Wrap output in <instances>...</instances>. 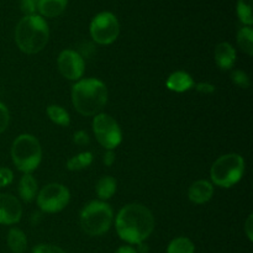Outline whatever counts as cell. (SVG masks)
<instances>
[{
	"instance_id": "6da1fadb",
	"label": "cell",
	"mask_w": 253,
	"mask_h": 253,
	"mask_svg": "<svg viewBox=\"0 0 253 253\" xmlns=\"http://www.w3.org/2000/svg\"><path fill=\"white\" fill-rule=\"evenodd\" d=\"M116 232L121 240L131 245L142 244L155 229V217L151 210L142 204H127L118 212Z\"/></svg>"
},
{
	"instance_id": "7a4b0ae2",
	"label": "cell",
	"mask_w": 253,
	"mask_h": 253,
	"mask_svg": "<svg viewBox=\"0 0 253 253\" xmlns=\"http://www.w3.org/2000/svg\"><path fill=\"white\" fill-rule=\"evenodd\" d=\"M72 103L81 115H98L108 103V88L96 78L79 79L72 86Z\"/></svg>"
},
{
	"instance_id": "3957f363",
	"label": "cell",
	"mask_w": 253,
	"mask_h": 253,
	"mask_svg": "<svg viewBox=\"0 0 253 253\" xmlns=\"http://www.w3.org/2000/svg\"><path fill=\"white\" fill-rule=\"evenodd\" d=\"M49 29L46 20L40 15H25L15 29V42L20 51L36 54L46 47Z\"/></svg>"
},
{
	"instance_id": "277c9868",
	"label": "cell",
	"mask_w": 253,
	"mask_h": 253,
	"mask_svg": "<svg viewBox=\"0 0 253 253\" xmlns=\"http://www.w3.org/2000/svg\"><path fill=\"white\" fill-rule=\"evenodd\" d=\"M11 158L16 168L25 174H31L42 161V148L40 141L30 133L17 136L11 146Z\"/></svg>"
},
{
	"instance_id": "5b68a950",
	"label": "cell",
	"mask_w": 253,
	"mask_h": 253,
	"mask_svg": "<svg viewBox=\"0 0 253 253\" xmlns=\"http://www.w3.org/2000/svg\"><path fill=\"white\" fill-rule=\"evenodd\" d=\"M113 220V209L101 200L88 203L81 212V226L89 236H100L108 232Z\"/></svg>"
},
{
	"instance_id": "8992f818",
	"label": "cell",
	"mask_w": 253,
	"mask_h": 253,
	"mask_svg": "<svg viewBox=\"0 0 253 253\" xmlns=\"http://www.w3.org/2000/svg\"><path fill=\"white\" fill-rule=\"evenodd\" d=\"M245 173V161L237 153L220 156L211 166L210 178L215 185L231 188L241 180Z\"/></svg>"
},
{
	"instance_id": "52a82bcc",
	"label": "cell",
	"mask_w": 253,
	"mask_h": 253,
	"mask_svg": "<svg viewBox=\"0 0 253 253\" xmlns=\"http://www.w3.org/2000/svg\"><path fill=\"white\" fill-rule=\"evenodd\" d=\"M93 131L96 141L105 150H114L123 141V132L115 119L109 114L100 113L94 116Z\"/></svg>"
},
{
	"instance_id": "ba28073f",
	"label": "cell",
	"mask_w": 253,
	"mask_h": 253,
	"mask_svg": "<svg viewBox=\"0 0 253 253\" xmlns=\"http://www.w3.org/2000/svg\"><path fill=\"white\" fill-rule=\"evenodd\" d=\"M90 36L96 43L110 44L116 41L120 34V24L113 12L103 11L93 17L90 22Z\"/></svg>"
},
{
	"instance_id": "9c48e42d",
	"label": "cell",
	"mask_w": 253,
	"mask_h": 253,
	"mask_svg": "<svg viewBox=\"0 0 253 253\" xmlns=\"http://www.w3.org/2000/svg\"><path fill=\"white\" fill-rule=\"evenodd\" d=\"M71 200L68 188L59 183H49L37 193V205L43 212L54 214L63 210Z\"/></svg>"
},
{
	"instance_id": "30bf717a",
	"label": "cell",
	"mask_w": 253,
	"mask_h": 253,
	"mask_svg": "<svg viewBox=\"0 0 253 253\" xmlns=\"http://www.w3.org/2000/svg\"><path fill=\"white\" fill-rule=\"evenodd\" d=\"M57 66L62 76L68 81L78 82L85 71L84 59L78 52L73 49H64L59 53Z\"/></svg>"
},
{
	"instance_id": "8fae6325",
	"label": "cell",
	"mask_w": 253,
	"mask_h": 253,
	"mask_svg": "<svg viewBox=\"0 0 253 253\" xmlns=\"http://www.w3.org/2000/svg\"><path fill=\"white\" fill-rule=\"evenodd\" d=\"M22 207L12 194H0V224L14 225L21 220Z\"/></svg>"
},
{
	"instance_id": "7c38bea8",
	"label": "cell",
	"mask_w": 253,
	"mask_h": 253,
	"mask_svg": "<svg viewBox=\"0 0 253 253\" xmlns=\"http://www.w3.org/2000/svg\"><path fill=\"white\" fill-rule=\"evenodd\" d=\"M212 195H214V185L211 182L205 179L194 182L188 190L189 200L194 204H205L211 199Z\"/></svg>"
},
{
	"instance_id": "4fadbf2b",
	"label": "cell",
	"mask_w": 253,
	"mask_h": 253,
	"mask_svg": "<svg viewBox=\"0 0 253 253\" xmlns=\"http://www.w3.org/2000/svg\"><path fill=\"white\" fill-rule=\"evenodd\" d=\"M214 58L222 71H230L236 62V51L229 42H221L215 47Z\"/></svg>"
},
{
	"instance_id": "5bb4252c",
	"label": "cell",
	"mask_w": 253,
	"mask_h": 253,
	"mask_svg": "<svg viewBox=\"0 0 253 253\" xmlns=\"http://www.w3.org/2000/svg\"><path fill=\"white\" fill-rule=\"evenodd\" d=\"M194 79L192 78L189 73L183 71H177L170 74L167 78L166 85L169 90L175 91V93H184L194 86Z\"/></svg>"
},
{
	"instance_id": "9a60e30c",
	"label": "cell",
	"mask_w": 253,
	"mask_h": 253,
	"mask_svg": "<svg viewBox=\"0 0 253 253\" xmlns=\"http://www.w3.org/2000/svg\"><path fill=\"white\" fill-rule=\"evenodd\" d=\"M68 0H37V11L42 17H57L66 10Z\"/></svg>"
},
{
	"instance_id": "2e32d148",
	"label": "cell",
	"mask_w": 253,
	"mask_h": 253,
	"mask_svg": "<svg viewBox=\"0 0 253 253\" xmlns=\"http://www.w3.org/2000/svg\"><path fill=\"white\" fill-rule=\"evenodd\" d=\"M37 193H39V185L34 175L30 173L24 174L19 183V195L21 199L26 203L32 202L37 197Z\"/></svg>"
},
{
	"instance_id": "e0dca14e",
	"label": "cell",
	"mask_w": 253,
	"mask_h": 253,
	"mask_svg": "<svg viewBox=\"0 0 253 253\" xmlns=\"http://www.w3.org/2000/svg\"><path fill=\"white\" fill-rule=\"evenodd\" d=\"M116 189H118V183H116L115 178L110 177V175L101 177L95 185L96 195L101 202L110 199L116 193Z\"/></svg>"
},
{
	"instance_id": "ac0fdd59",
	"label": "cell",
	"mask_w": 253,
	"mask_h": 253,
	"mask_svg": "<svg viewBox=\"0 0 253 253\" xmlns=\"http://www.w3.org/2000/svg\"><path fill=\"white\" fill-rule=\"evenodd\" d=\"M7 246L12 253H24L27 249V237L20 229H11L7 234Z\"/></svg>"
},
{
	"instance_id": "d6986e66",
	"label": "cell",
	"mask_w": 253,
	"mask_h": 253,
	"mask_svg": "<svg viewBox=\"0 0 253 253\" xmlns=\"http://www.w3.org/2000/svg\"><path fill=\"white\" fill-rule=\"evenodd\" d=\"M47 115H48L49 120L56 125L62 126V127H67L71 124V118H69L68 111L62 106L52 104L47 108Z\"/></svg>"
},
{
	"instance_id": "ffe728a7",
	"label": "cell",
	"mask_w": 253,
	"mask_h": 253,
	"mask_svg": "<svg viewBox=\"0 0 253 253\" xmlns=\"http://www.w3.org/2000/svg\"><path fill=\"white\" fill-rule=\"evenodd\" d=\"M93 163V153L85 151V152H81L78 155L73 156L67 161V168L69 170H83L88 168L89 166Z\"/></svg>"
},
{
	"instance_id": "44dd1931",
	"label": "cell",
	"mask_w": 253,
	"mask_h": 253,
	"mask_svg": "<svg viewBox=\"0 0 253 253\" xmlns=\"http://www.w3.org/2000/svg\"><path fill=\"white\" fill-rule=\"evenodd\" d=\"M237 44L249 56L253 54V30L251 26H244L237 32Z\"/></svg>"
},
{
	"instance_id": "7402d4cb",
	"label": "cell",
	"mask_w": 253,
	"mask_h": 253,
	"mask_svg": "<svg viewBox=\"0 0 253 253\" xmlns=\"http://www.w3.org/2000/svg\"><path fill=\"white\" fill-rule=\"evenodd\" d=\"M195 246L188 237H177L167 247V253H194Z\"/></svg>"
},
{
	"instance_id": "603a6c76",
	"label": "cell",
	"mask_w": 253,
	"mask_h": 253,
	"mask_svg": "<svg viewBox=\"0 0 253 253\" xmlns=\"http://www.w3.org/2000/svg\"><path fill=\"white\" fill-rule=\"evenodd\" d=\"M252 2L253 0H239L237 1V16H239L240 21L246 26H251L253 22Z\"/></svg>"
},
{
	"instance_id": "cb8c5ba5",
	"label": "cell",
	"mask_w": 253,
	"mask_h": 253,
	"mask_svg": "<svg viewBox=\"0 0 253 253\" xmlns=\"http://www.w3.org/2000/svg\"><path fill=\"white\" fill-rule=\"evenodd\" d=\"M231 79L237 86H240V88L247 89L250 86V77L247 76L246 72L236 69V71H234L231 73Z\"/></svg>"
},
{
	"instance_id": "d4e9b609",
	"label": "cell",
	"mask_w": 253,
	"mask_h": 253,
	"mask_svg": "<svg viewBox=\"0 0 253 253\" xmlns=\"http://www.w3.org/2000/svg\"><path fill=\"white\" fill-rule=\"evenodd\" d=\"M12 180H14V173H12V170L6 167L0 168V188L7 187L9 184H11Z\"/></svg>"
},
{
	"instance_id": "484cf974",
	"label": "cell",
	"mask_w": 253,
	"mask_h": 253,
	"mask_svg": "<svg viewBox=\"0 0 253 253\" xmlns=\"http://www.w3.org/2000/svg\"><path fill=\"white\" fill-rule=\"evenodd\" d=\"M10 123V113L6 106L0 103V135L7 128Z\"/></svg>"
},
{
	"instance_id": "4316f807",
	"label": "cell",
	"mask_w": 253,
	"mask_h": 253,
	"mask_svg": "<svg viewBox=\"0 0 253 253\" xmlns=\"http://www.w3.org/2000/svg\"><path fill=\"white\" fill-rule=\"evenodd\" d=\"M20 6L26 15H36L37 0H21Z\"/></svg>"
},
{
	"instance_id": "83f0119b",
	"label": "cell",
	"mask_w": 253,
	"mask_h": 253,
	"mask_svg": "<svg viewBox=\"0 0 253 253\" xmlns=\"http://www.w3.org/2000/svg\"><path fill=\"white\" fill-rule=\"evenodd\" d=\"M32 253H66L62 249H59L58 246H54V245H39L34 249Z\"/></svg>"
},
{
	"instance_id": "f1b7e54d",
	"label": "cell",
	"mask_w": 253,
	"mask_h": 253,
	"mask_svg": "<svg viewBox=\"0 0 253 253\" xmlns=\"http://www.w3.org/2000/svg\"><path fill=\"white\" fill-rule=\"evenodd\" d=\"M73 142L78 146H86L90 143V137L85 131L79 130L73 135Z\"/></svg>"
},
{
	"instance_id": "f546056e",
	"label": "cell",
	"mask_w": 253,
	"mask_h": 253,
	"mask_svg": "<svg viewBox=\"0 0 253 253\" xmlns=\"http://www.w3.org/2000/svg\"><path fill=\"white\" fill-rule=\"evenodd\" d=\"M194 86L195 90L202 94H211L215 91V85H212L211 83H208V82H202V83L194 84Z\"/></svg>"
},
{
	"instance_id": "4dcf8cb0",
	"label": "cell",
	"mask_w": 253,
	"mask_h": 253,
	"mask_svg": "<svg viewBox=\"0 0 253 253\" xmlns=\"http://www.w3.org/2000/svg\"><path fill=\"white\" fill-rule=\"evenodd\" d=\"M116 160V156L114 153V150H106V152L104 153V157H103V162L104 165L108 166V167H111L114 165Z\"/></svg>"
},
{
	"instance_id": "1f68e13d",
	"label": "cell",
	"mask_w": 253,
	"mask_h": 253,
	"mask_svg": "<svg viewBox=\"0 0 253 253\" xmlns=\"http://www.w3.org/2000/svg\"><path fill=\"white\" fill-rule=\"evenodd\" d=\"M245 232H246L247 237L250 241L253 240V215H249L246 222H245Z\"/></svg>"
},
{
	"instance_id": "d6a6232c",
	"label": "cell",
	"mask_w": 253,
	"mask_h": 253,
	"mask_svg": "<svg viewBox=\"0 0 253 253\" xmlns=\"http://www.w3.org/2000/svg\"><path fill=\"white\" fill-rule=\"evenodd\" d=\"M115 253H137V251L131 246H121Z\"/></svg>"
}]
</instances>
